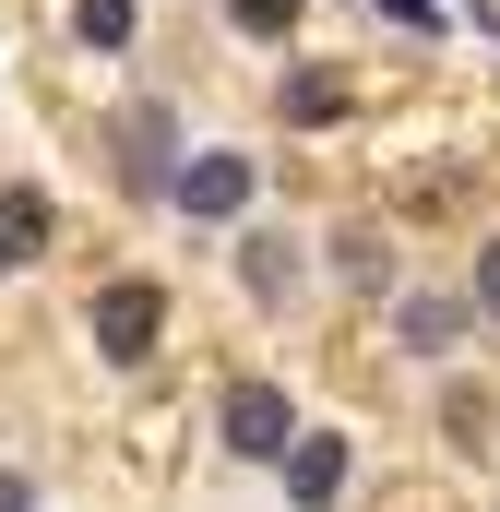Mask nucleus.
<instances>
[{
    "label": "nucleus",
    "mask_w": 500,
    "mask_h": 512,
    "mask_svg": "<svg viewBox=\"0 0 500 512\" xmlns=\"http://www.w3.org/2000/svg\"><path fill=\"white\" fill-rule=\"evenodd\" d=\"M215 441H227L239 465H274V453L298 441V405H286V382H262V370H239V382L215 393Z\"/></svg>",
    "instance_id": "nucleus-1"
},
{
    "label": "nucleus",
    "mask_w": 500,
    "mask_h": 512,
    "mask_svg": "<svg viewBox=\"0 0 500 512\" xmlns=\"http://www.w3.org/2000/svg\"><path fill=\"white\" fill-rule=\"evenodd\" d=\"M84 334H96V358L143 370V358H155V334H167V286H143V274L96 286V298H84Z\"/></svg>",
    "instance_id": "nucleus-2"
},
{
    "label": "nucleus",
    "mask_w": 500,
    "mask_h": 512,
    "mask_svg": "<svg viewBox=\"0 0 500 512\" xmlns=\"http://www.w3.org/2000/svg\"><path fill=\"white\" fill-rule=\"evenodd\" d=\"M167 191H179V215H203V227H227V215H250V191H262V167L250 155H191V167H167Z\"/></svg>",
    "instance_id": "nucleus-3"
},
{
    "label": "nucleus",
    "mask_w": 500,
    "mask_h": 512,
    "mask_svg": "<svg viewBox=\"0 0 500 512\" xmlns=\"http://www.w3.org/2000/svg\"><path fill=\"white\" fill-rule=\"evenodd\" d=\"M108 155H120V179H143V191H167V167H179V120H167L155 96H131L120 120H108Z\"/></svg>",
    "instance_id": "nucleus-4"
},
{
    "label": "nucleus",
    "mask_w": 500,
    "mask_h": 512,
    "mask_svg": "<svg viewBox=\"0 0 500 512\" xmlns=\"http://www.w3.org/2000/svg\"><path fill=\"white\" fill-rule=\"evenodd\" d=\"M274 465H286V501H298V512H334V501H346V441H334V429H298Z\"/></svg>",
    "instance_id": "nucleus-5"
},
{
    "label": "nucleus",
    "mask_w": 500,
    "mask_h": 512,
    "mask_svg": "<svg viewBox=\"0 0 500 512\" xmlns=\"http://www.w3.org/2000/svg\"><path fill=\"white\" fill-rule=\"evenodd\" d=\"M48 262V191H0V274Z\"/></svg>",
    "instance_id": "nucleus-6"
},
{
    "label": "nucleus",
    "mask_w": 500,
    "mask_h": 512,
    "mask_svg": "<svg viewBox=\"0 0 500 512\" xmlns=\"http://www.w3.org/2000/svg\"><path fill=\"white\" fill-rule=\"evenodd\" d=\"M465 322H477L465 298H405V346H417V358H453V334H465Z\"/></svg>",
    "instance_id": "nucleus-7"
},
{
    "label": "nucleus",
    "mask_w": 500,
    "mask_h": 512,
    "mask_svg": "<svg viewBox=\"0 0 500 512\" xmlns=\"http://www.w3.org/2000/svg\"><path fill=\"white\" fill-rule=\"evenodd\" d=\"M286 120H298V131L346 120V72H286Z\"/></svg>",
    "instance_id": "nucleus-8"
},
{
    "label": "nucleus",
    "mask_w": 500,
    "mask_h": 512,
    "mask_svg": "<svg viewBox=\"0 0 500 512\" xmlns=\"http://www.w3.org/2000/svg\"><path fill=\"white\" fill-rule=\"evenodd\" d=\"M334 274H346V286H393V251H381L370 227H346V239H334Z\"/></svg>",
    "instance_id": "nucleus-9"
},
{
    "label": "nucleus",
    "mask_w": 500,
    "mask_h": 512,
    "mask_svg": "<svg viewBox=\"0 0 500 512\" xmlns=\"http://www.w3.org/2000/svg\"><path fill=\"white\" fill-rule=\"evenodd\" d=\"M72 36L84 48H131V0H72Z\"/></svg>",
    "instance_id": "nucleus-10"
},
{
    "label": "nucleus",
    "mask_w": 500,
    "mask_h": 512,
    "mask_svg": "<svg viewBox=\"0 0 500 512\" xmlns=\"http://www.w3.org/2000/svg\"><path fill=\"white\" fill-rule=\"evenodd\" d=\"M239 36H298V0H227Z\"/></svg>",
    "instance_id": "nucleus-11"
},
{
    "label": "nucleus",
    "mask_w": 500,
    "mask_h": 512,
    "mask_svg": "<svg viewBox=\"0 0 500 512\" xmlns=\"http://www.w3.org/2000/svg\"><path fill=\"white\" fill-rule=\"evenodd\" d=\"M286 274H298V262L274 251V239H250V298H286Z\"/></svg>",
    "instance_id": "nucleus-12"
},
{
    "label": "nucleus",
    "mask_w": 500,
    "mask_h": 512,
    "mask_svg": "<svg viewBox=\"0 0 500 512\" xmlns=\"http://www.w3.org/2000/svg\"><path fill=\"white\" fill-rule=\"evenodd\" d=\"M465 310H477V322H500V239L477 251V286H465Z\"/></svg>",
    "instance_id": "nucleus-13"
},
{
    "label": "nucleus",
    "mask_w": 500,
    "mask_h": 512,
    "mask_svg": "<svg viewBox=\"0 0 500 512\" xmlns=\"http://www.w3.org/2000/svg\"><path fill=\"white\" fill-rule=\"evenodd\" d=\"M381 24H405V36H429V24H441V0H370Z\"/></svg>",
    "instance_id": "nucleus-14"
},
{
    "label": "nucleus",
    "mask_w": 500,
    "mask_h": 512,
    "mask_svg": "<svg viewBox=\"0 0 500 512\" xmlns=\"http://www.w3.org/2000/svg\"><path fill=\"white\" fill-rule=\"evenodd\" d=\"M0 512H36V489H24V477H12V465H0Z\"/></svg>",
    "instance_id": "nucleus-15"
}]
</instances>
